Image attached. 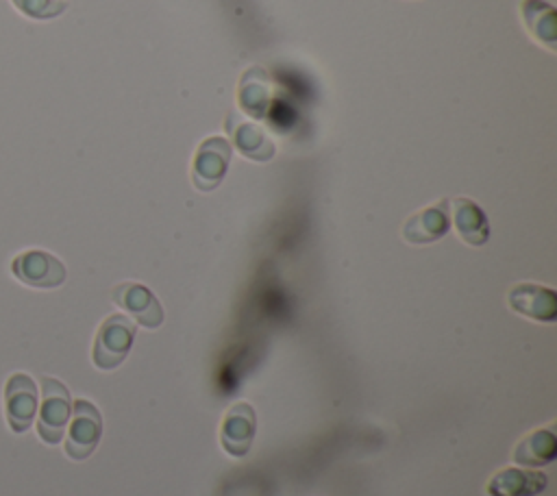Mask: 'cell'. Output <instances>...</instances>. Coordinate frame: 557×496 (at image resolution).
Here are the masks:
<instances>
[{
	"label": "cell",
	"instance_id": "5b68a950",
	"mask_svg": "<svg viewBox=\"0 0 557 496\" xmlns=\"http://www.w3.org/2000/svg\"><path fill=\"white\" fill-rule=\"evenodd\" d=\"M231 154H233V148L226 137H220V135L207 137L198 146L194 165H191V181L196 189L200 191L215 189L228 170Z\"/></svg>",
	"mask_w": 557,
	"mask_h": 496
},
{
	"label": "cell",
	"instance_id": "e0dca14e",
	"mask_svg": "<svg viewBox=\"0 0 557 496\" xmlns=\"http://www.w3.org/2000/svg\"><path fill=\"white\" fill-rule=\"evenodd\" d=\"M13 7L33 20H52L67 9L65 0H11Z\"/></svg>",
	"mask_w": 557,
	"mask_h": 496
},
{
	"label": "cell",
	"instance_id": "8992f818",
	"mask_svg": "<svg viewBox=\"0 0 557 496\" xmlns=\"http://www.w3.org/2000/svg\"><path fill=\"white\" fill-rule=\"evenodd\" d=\"M37 413V385L24 374L15 372L4 385V416L13 433H24L30 429Z\"/></svg>",
	"mask_w": 557,
	"mask_h": 496
},
{
	"label": "cell",
	"instance_id": "30bf717a",
	"mask_svg": "<svg viewBox=\"0 0 557 496\" xmlns=\"http://www.w3.org/2000/svg\"><path fill=\"white\" fill-rule=\"evenodd\" d=\"M448 222L455 226L457 235L470 246H483L490 239V224L483 209L470 198H446Z\"/></svg>",
	"mask_w": 557,
	"mask_h": 496
},
{
	"label": "cell",
	"instance_id": "5bb4252c",
	"mask_svg": "<svg viewBox=\"0 0 557 496\" xmlns=\"http://www.w3.org/2000/svg\"><path fill=\"white\" fill-rule=\"evenodd\" d=\"M520 17L527 33L546 50H557V11L544 0H522Z\"/></svg>",
	"mask_w": 557,
	"mask_h": 496
},
{
	"label": "cell",
	"instance_id": "9c48e42d",
	"mask_svg": "<svg viewBox=\"0 0 557 496\" xmlns=\"http://www.w3.org/2000/svg\"><path fill=\"white\" fill-rule=\"evenodd\" d=\"M509 307L535 322H553L557 318V296L553 289L535 283H518L509 289Z\"/></svg>",
	"mask_w": 557,
	"mask_h": 496
},
{
	"label": "cell",
	"instance_id": "7c38bea8",
	"mask_svg": "<svg viewBox=\"0 0 557 496\" xmlns=\"http://www.w3.org/2000/svg\"><path fill=\"white\" fill-rule=\"evenodd\" d=\"M237 100L246 115L257 117V120L265 117V113L272 104V80H270L268 72L261 70L259 65L248 67L239 78Z\"/></svg>",
	"mask_w": 557,
	"mask_h": 496
},
{
	"label": "cell",
	"instance_id": "9a60e30c",
	"mask_svg": "<svg viewBox=\"0 0 557 496\" xmlns=\"http://www.w3.org/2000/svg\"><path fill=\"white\" fill-rule=\"evenodd\" d=\"M548 479L544 472L522 470V468H505L492 476L487 483L490 496H535L544 492Z\"/></svg>",
	"mask_w": 557,
	"mask_h": 496
},
{
	"label": "cell",
	"instance_id": "7a4b0ae2",
	"mask_svg": "<svg viewBox=\"0 0 557 496\" xmlns=\"http://www.w3.org/2000/svg\"><path fill=\"white\" fill-rule=\"evenodd\" d=\"M70 416L72 400L67 387L52 376H41V407L37 418V435L50 446L59 444L65 435Z\"/></svg>",
	"mask_w": 557,
	"mask_h": 496
},
{
	"label": "cell",
	"instance_id": "8fae6325",
	"mask_svg": "<svg viewBox=\"0 0 557 496\" xmlns=\"http://www.w3.org/2000/svg\"><path fill=\"white\" fill-rule=\"evenodd\" d=\"M228 135L233 137L237 150L252 161H268L274 157V144L268 137V133L261 128V124L244 120L235 113L228 115V120L224 122Z\"/></svg>",
	"mask_w": 557,
	"mask_h": 496
},
{
	"label": "cell",
	"instance_id": "3957f363",
	"mask_svg": "<svg viewBox=\"0 0 557 496\" xmlns=\"http://www.w3.org/2000/svg\"><path fill=\"white\" fill-rule=\"evenodd\" d=\"M100 437H102V416L98 407L85 398L74 400L72 416L67 422V435L63 444L65 455L74 461H83L96 450Z\"/></svg>",
	"mask_w": 557,
	"mask_h": 496
},
{
	"label": "cell",
	"instance_id": "6da1fadb",
	"mask_svg": "<svg viewBox=\"0 0 557 496\" xmlns=\"http://www.w3.org/2000/svg\"><path fill=\"white\" fill-rule=\"evenodd\" d=\"M135 339V324L122 315L113 313L102 320L98 326V333L94 337V348H91V361L100 370H113L117 368Z\"/></svg>",
	"mask_w": 557,
	"mask_h": 496
},
{
	"label": "cell",
	"instance_id": "4fadbf2b",
	"mask_svg": "<svg viewBox=\"0 0 557 496\" xmlns=\"http://www.w3.org/2000/svg\"><path fill=\"white\" fill-rule=\"evenodd\" d=\"M450 228L448 213H446V200H442L437 207H426L411 218H407L403 226V237L409 244H431L442 239Z\"/></svg>",
	"mask_w": 557,
	"mask_h": 496
},
{
	"label": "cell",
	"instance_id": "ba28073f",
	"mask_svg": "<svg viewBox=\"0 0 557 496\" xmlns=\"http://www.w3.org/2000/svg\"><path fill=\"white\" fill-rule=\"evenodd\" d=\"M255 431H257V413L252 405L235 402L222 420L220 444L231 457H244L250 450Z\"/></svg>",
	"mask_w": 557,
	"mask_h": 496
},
{
	"label": "cell",
	"instance_id": "277c9868",
	"mask_svg": "<svg viewBox=\"0 0 557 496\" xmlns=\"http://www.w3.org/2000/svg\"><path fill=\"white\" fill-rule=\"evenodd\" d=\"M11 274L35 289H52L63 285L67 272L65 265L61 263V259H57L54 255L33 248V250H24L20 255L13 257L11 261Z\"/></svg>",
	"mask_w": 557,
	"mask_h": 496
},
{
	"label": "cell",
	"instance_id": "52a82bcc",
	"mask_svg": "<svg viewBox=\"0 0 557 496\" xmlns=\"http://www.w3.org/2000/svg\"><path fill=\"white\" fill-rule=\"evenodd\" d=\"M113 302L128 311L141 326L157 328L163 322V309L157 296L141 283H120L111 292Z\"/></svg>",
	"mask_w": 557,
	"mask_h": 496
},
{
	"label": "cell",
	"instance_id": "2e32d148",
	"mask_svg": "<svg viewBox=\"0 0 557 496\" xmlns=\"http://www.w3.org/2000/svg\"><path fill=\"white\" fill-rule=\"evenodd\" d=\"M557 455V437L553 429H537L529 433L513 450V461L520 466H546Z\"/></svg>",
	"mask_w": 557,
	"mask_h": 496
}]
</instances>
